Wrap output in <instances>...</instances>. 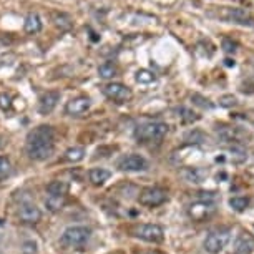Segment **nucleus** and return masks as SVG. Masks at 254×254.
I'll return each mask as SVG.
<instances>
[{"label": "nucleus", "mask_w": 254, "mask_h": 254, "mask_svg": "<svg viewBox=\"0 0 254 254\" xmlns=\"http://www.w3.org/2000/svg\"><path fill=\"white\" fill-rule=\"evenodd\" d=\"M47 193L54 194V196H66L68 193V183L62 180H54L47 185Z\"/></svg>", "instance_id": "f3484780"}, {"label": "nucleus", "mask_w": 254, "mask_h": 254, "mask_svg": "<svg viewBox=\"0 0 254 254\" xmlns=\"http://www.w3.org/2000/svg\"><path fill=\"white\" fill-rule=\"evenodd\" d=\"M146 168H148V161L141 155H136V153L125 155L118 161V170L122 171H145Z\"/></svg>", "instance_id": "9b49d317"}, {"label": "nucleus", "mask_w": 254, "mask_h": 254, "mask_svg": "<svg viewBox=\"0 0 254 254\" xmlns=\"http://www.w3.org/2000/svg\"><path fill=\"white\" fill-rule=\"evenodd\" d=\"M18 218L27 224H35L42 219V211L33 203H22L18 208Z\"/></svg>", "instance_id": "ddd939ff"}, {"label": "nucleus", "mask_w": 254, "mask_h": 254, "mask_svg": "<svg viewBox=\"0 0 254 254\" xmlns=\"http://www.w3.org/2000/svg\"><path fill=\"white\" fill-rule=\"evenodd\" d=\"M224 65H226V66H234V60L226 59V60H224Z\"/></svg>", "instance_id": "2f4dec72"}, {"label": "nucleus", "mask_w": 254, "mask_h": 254, "mask_svg": "<svg viewBox=\"0 0 254 254\" xmlns=\"http://www.w3.org/2000/svg\"><path fill=\"white\" fill-rule=\"evenodd\" d=\"M204 176L206 173L203 170H199V168H186L183 171V178L190 181V183H201L204 180Z\"/></svg>", "instance_id": "6ab92c4d"}, {"label": "nucleus", "mask_w": 254, "mask_h": 254, "mask_svg": "<svg viewBox=\"0 0 254 254\" xmlns=\"http://www.w3.org/2000/svg\"><path fill=\"white\" fill-rule=\"evenodd\" d=\"M110 176H112V173H110L108 170H105V168H92V170L88 171L90 183L95 185V186L105 185L110 180Z\"/></svg>", "instance_id": "dca6fc26"}, {"label": "nucleus", "mask_w": 254, "mask_h": 254, "mask_svg": "<svg viewBox=\"0 0 254 254\" xmlns=\"http://www.w3.org/2000/svg\"><path fill=\"white\" fill-rule=\"evenodd\" d=\"M85 158V150L81 146H73V148H68L64 155V160L68 161V163H78Z\"/></svg>", "instance_id": "412c9836"}, {"label": "nucleus", "mask_w": 254, "mask_h": 254, "mask_svg": "<svg viewBox=\"0 0 254 254\" xmlns=\"http://www.w3.org/2000/svg\"><path fill=\"white\" fill-rule=\"evenodd\" d=\"M178 113H180V117H181V120H183L185 123H193V122H196V120H199L198 115L193 113L188 108H180Z\"/></svg>", "instance_id": "bb28decb"}, {"label": "nucleus", "mask_w": 254, "mask_h": 254, "mask_svg": "<svg viewBox=\"0 0 254 254\" xmlns=\"http://www.w3.org/2000/svg\"><path fill=\"white\" fill-rule=\"evenodd\" d=\"M10 170H12V165L8 161L7 156H0V181L5 180L8 175H10Z\"/></svg>", "instance_id": "a878e982"}, {"label": "nucleus", "mask_w": 254, "mask_h": 254, "mask_svg": "<svg viewBox=\"0 0 254 254\" xmlns=\"http://www.w3.org/2000/svg\"><path fill=\"white\" fill-rule=\"evenodd\" d=\"M209 17H214L218 20H223L226 23H236L243 27H254V17H251L243 8H231V7H218L213 12L208 13Z\"/></svg>", "instance_id": "f03ea898"}, {"label": "nucleus", "mask_w": 254, "mask_h": 254, "mask_svg": "<svg viewBox=\"0 0 254 254\" xmlns=\"http://www.w3.org/2000/svg\"><path fill=\"white\" fill-rule=\"evenodd\" d=\"M253 251H254L253 234L248 231H241L233 244V254H253Z\"/></svg>", "instance_id": "f8f14e48"}, {"label": "nucleus", "mask_w": 254, "mask_h": 254, "mask_svg": "<svg viewBox=\"0 0 254 254\" xmlns=\"http://www.w3.org/2000/svg\"><path fill=\"white\" fill-rule=\"evenodd\" d=\"M12 107V97L7 93H0V108L7 110Z\"/></svg>", "instance_id": "7c9ffc66"}, {"label": "nucleus", "mask_w": 254, "mask_h": 254, "mask_svg": "<svg viewBox=\"0 0 254 254\" xmlns=\"http://www.w3.org/2000/svg\"><path fill=\"white\" fill-rule=\"evenodd\" d=\"M168 133V125L160 123V122H150L143 123L140 127H136L135 130V138L140 143H153L160 141L166 136Z\"/></svg>", "instance_id": "7ed1b4c3"}, {"label": "nucleus", "mask_w": 254, "mask_h": 254, "mask_svg": "<svg viewBox=\"0 0 254 254\" xmlns=\"http://www.w3.org/2000/svg\"><path fill=\"white\" fill-rule=\"evenodd\" d=\"M60 102V92H47L40 98L38 103V112L42 115H50Z\"/></svg>", "instance_id": "2eb2a0df"}, {"label": "nucleus", "mask_w": 254, "mask_h": 254, "mask_svg": "<svg viewBox=\"0 0 254 254\" xmlns=\"http://www.w3.org/2000/svg\"><path fill=\"white\" fill-rule=\"evenodd\" d=\"M229 206L234 209V211H244V209H248V206H249V198H246V196H234V198L229 199Z\"/></svg>", "instance_id": "b1692460"}, {"label": "nucleus", "mask_w": 254, "mask_h": 254, "mask_svg": "<svg viewBox=\"0 0 254 254\" xmlns=\"http://www.w3.org/2000/svg\"><path fill=\"white\" fill-rule=\"evenodd\" d=\"M223 50L226 52V54H234V52L238 50V44H236V42H233L231 38H224V40H223Z\"/></svg>", "instance_id": "c756f323"}, {"label": "nucleus", "mask_w": 254, "mask_h": 254, "mask_svg": "<svg viewBox=\"0 0 254 254\" xmlns=\"http://www.w3.org/2000/svg\"><path fill=\"white\" fill-rule=\"evenodd\" d=\"M98 75L102 76V78H113V76L117 75V66H115L113 64H103V65H100Z\"/></svg>", "instance_id": "393cba45"}, {"label": "nucleus", "mask_w": 254, "mask_h": 254, "mask_svg": "<svg viewBox=\"0 0 254 254\" xmlns=\"http://www.w3.org/2000/svg\"><path fill=\"white\" fill-rule=\"evenodd\" d=\"M23 28H25L27 33H37L42 30V20L37 13H30L25 18V23H23Z\"/></svg>", "instance_id": "a211bd4d"}, {"label": "nucleus", "mask_w": 254, "mask_h": 254, "mask_svg": "<svg viewBox=\"0 0 254 254\" xmlns=\"http://www.w3.org/2000/svg\"><path fill=\"white\" fill-rule=\"evenodd\" d=\"M90 110V100L87 97H78L73 98L66 103L65 107V113L70 115V117H81L83 113H87Z\"/></svg>", "instance_id": "4468645a"}, {"label": "nucleus", "mask_w": 254, "mask_h": 254, "mask_svg": "<svg viewBox=\"0 0 254 254\" xmlns=\"http://www.w3.org/2000/svg\"><path fill=\"white\" fill-rule=\"evenodd\" d=\"M191 100H193L194 105H199V107H203V108H213V103H211L208 98H203L201 95H193Z\"/></svg>", "instance_id": "c85d7f7f"}, {"label": "nucleus", "mask_w": 254, "mask_h": 254, "mask_svg": "<svg viewBox=\"0 0 254 254\" xmlns=\"http://www.w3.org/2000/svg\"><path fill=\"white\" fill-rule=\"evenodd\" d=\"M236 103H238V100H236V97H233V95H223V97L219 98V105L224 108L234 107Z\"/></svg>", "instance_id": "cd10ccee"}, {"label": "nucleus", "mask_w": 254, "mask_h": 254, "mask_svg": "<svg viewBox=\"0 0 254 254\" xmlns=\"http://www.w3.org/2000/svg\"><path fill=\"white\" fill-rule=\"evenodd\" d=\"M135 80L138 81V83H143V85H150L153 83V81L156 80V75L153 73L151 70H146V68H141L136 71L135 75Z\"/></svg>", "instance_id": "4be33fe9"}, {"label": "nucleus", "mask_w": 254, "mask_h": 254, "mask_svg": "<svg viewBox=\"0 0 254 254\" xmlns=\"http://www.w3.org/2000/svg\"><path fill=\"white\" fill-rule=\"evenodd\" d=\"M229 238H231V231L228 228H221L216 229V231H211L204 239V249L209 254H218L221 253L226 244L229 243Z\"/></svg>", "instance_id": "39448f33"}, {"label": "nucleus", "mask_w": 254, "mask_h": 254, "mask_svg": "<svg viewBox=\"0 0 254 254\" xmlns=\"http://www.w3.org/2000/svg\"><path fill=\"white\" fill-rule=\"evenodd\" d=\"M65 203V196H54V194H47L45 198V206L50 213H57L62 209V206Z\"/></svg>", "instance_id": "aec40b11"}, {"label": "nucleus", "mask_w": 254, "mask_h": 254, "mask_svg": "<svg viewBox=\"0 0 254 254\" xmlns=\"http://www.w3.org/2000/svg\"><path fill=\"white\" fill-rule=\"evenodd\" d=\"M5 143H7V141H5V138H3L2 135H0V150H2V148L5 146Z\"/></svg>", "instance_id": "473e14b6"}, {"label": "nucleus", "mask_w": 254, "mask_h": 254, "mask_svg": "<svg viewBox=\"0 0 254 254\" xmlns=\"http://www.w3.org/2000/svg\"><path fill=\"white\" fill-rule=\"evenodd\" d=\"M229 153H231V161L233 163H243V161L248 160V153L241 145H233Z\"/></svg>", "instance_id": "5701e85b"}, {"label": "nucleus", "mask_w": 254, "mask_h": 254, "mask_svg": "<svg viewBox=\"0 0 254 254\" xmlns=\"http://www.w3.org/2000/svg\"><path fill=\"white\" fill-rule=\"evenodd\" d=\"M103 93H105V97H107V98L113 100V102H117V103H127V102H130L131 97H133L131 90L128 88L127 85H123V83H108V85H105Z\"/></svg>", "instance_id": "1a4fd4ad"}, {"label": "nucleus", "mask_w": 254, "mask_h": 254, "mask_svg": "<svg viewBox=\"0 0 254 254\" xmlns=\"http://www.w3.org/2000/svg\"><path fill=\"white\" fill-rule=\"evenodd\" d=\"M90 228L87 226H70L66 228L60 238V243L65 248H78L85 244L90 238Z\"/></svg>", "instance_id": "20e7f679"}, {"label": "nucleus", "mask_w": 254, "mask_h": 254, "mask_svg": "<svg viewBox=\"0 0 254 254\" xmlns=\"http://www.w3.org/2000/svg\"><path fill=\"white\" fill-rule=\"evenodd\" d=\"M136 238L143 239L146 243H153V244H158L165 239V231H163L161 226L158 224H141V226L136 228Z\"/></svg>", "instance_id": "9d476101"}, {"label": "nucleus", "mask_w": 254, "mask_h": 254, "mask_svg": "<svg viewBox=\"0 0 254 254\" xmlns=\"http://www.w3.org/2000/svg\"><path fill=\"white\" fill-rule=\"evenodd\" d=\"M216 213V206L214 203H208V201H194L188 206V214L190 218L196 223H203Z\"/></svg>", "instance_id": "0eeeda50"}, {"label": "nucleus", "mask_w": 254, "mask_h": 254, "mask_svg": "<svg viewBox=\"0 0 254 254\" xmlns=\"http://www.w3.org/2000/svg\"><path fill=\"white\" fill-rule=\"evenodd\" d=\"M216 136H218V140H221L223 143H233V145H243L248 138V135L241 128L226 127V125L216 128Z\"/></svg>", "instance_id": "6e6552de"}, {"label": "nucleus", "mask_w": 254, "mask_h": 254, "mask_svg": "<svg viewBox=\"0 0 254 254\" xmlns=\"http://www.w3.org/2000/svg\"><path fill=\"white\" fill-rule=\"evenodd\" d=\"M27 155L33 161H44L55 153V133L49 125H40L27 135Z\"/></svg>", "instance_id": "f257e3e1"}, {"label": "nucleus", "mask_w": 254, "mask_h": 254, "mask_svg": "<svg viewBox=\"0 0 254 254\" xmlns=\"http://www.w3.org/2000/svg\"><path fill=\"white\" fill-rule=\"evenodd\" d=\"M166 199H168L166 191L158 188V186H148V188H143L140 191V196H138L140 204L146 206V208H156V206H161Z\"/></svg>", "instance_id": "423d86ee"}]
</instances>
